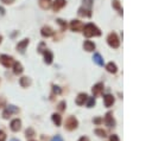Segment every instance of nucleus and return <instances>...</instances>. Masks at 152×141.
I'll return each instance as SVG.
<instances>
[{
    "label": "nucleus",
    "mask_w": 152,
    "mask_h": 141,
    "mask_svg": "<svg viewBox=\"0 0 152 141\" xmlns=\"http://www.w3.org/2000/svg\"><path fill=\"white\" fill-rule=\"evenodd\" d=\"M78 141H89V139L87 137V136H82V137H81Z\"/></svg>",
    "instance_id": "36"
},
{
    "label": "nucleus",
    "mask_w": 152,
    "mask_h": 141,
    "mask_svg": "<svg viewBox=\"0 0 152 141\" xmlns=\"http://www.w3.org/2000/svg\"><path fill=\"white\" fill-rule=\"evenodd\" d=\"M95 134H98L99 136H103V137L106 136V132L102 130V129H96V130H95Z\"/></svg>",
    "instance_id": "26"
},
{
    "label": "nucleus",
    "mask_w": 152,
    "mask_h": 141,
    "mask_svg": "<svg viewBox=\"0 0 152 141\" xmlns=\"http://www.w3.org/2000/svg\"><path fill=\"white\" fill-rule=\"evenodd\" d=\"M103 101H105V106L106 107H111L114 103V97L112 95H105L103 96Z\"/></svg>",
    "instance_id": "15"
},
{
    "label": "nucleus",
    "mask_w": 152,
    "mask_h": 141,
    "mask_svg": "<svg viewBox=\"0 0 152 141\" xmlns=\"http://www.w3.org/2000/svg\"><path fill=\"white\" fill-rule=\"evenodd\" d=\"M70 29L73 31H80V30L83 29V24H82L80 20H73L70 23Z\"/></svg>",
    "instance_id": "6"
},
{
    "label": "nucleus",
    "mask_w": 152,
    "mask_h": 141,
    "mask_svg": "<svg viewBox=\"0 0 152 141\" xmlns=\"http://www.w3.org/2000/svg\"><path fill=\"white\" fill-rule=\"evenodd\" d=\"M11 141H18V140H17V139H12Z\"/></svg>",
    "instance_id": "38"
},
{
    "label": "nucleus",
    "mask_w": 152,
    "mask_h": 141,
    "mask_svg": "<svg viewBox=\"0 0 152 141\" xmlns=\"http://www.w3.org/2000/svg\"><path fill=\"white\" fill-rule=\"evenodd\" d=\"M87 99H88V96H87V94H80V95L76 97V104H78V106H82V104H84V102L87 101Z\"/></svg>",
    "instance_id": "11"
},
{
    "label": "nucleus",
    "mask_w": 152,
    "mask_h": 141,
    "mask_svg": "<svg viewBox=\"0 0 152 141\" xmlns=\"http://www.w3.org/2000/svg\"><path fill=\"white\" fill-rule=\"evenodd\" d=\"M107 42H108V44H110V46H112V48H114V49H117L120 45V40H119L117 33H114V32L110 33V36H108V38H107Z\"/></svg>",
    "instance_id": "2"
},
{
    "label": "nucleus",
    "mask_w": 152,
    "mask_h": 141,
    "mask_svg": "<svg viewBox=\"0 0 152 141\" xmlns=\"http://www.w3.org/2000/svg\"><path fill=\"white\" fill-rule=\"evenodd\" d=\"M113 6H114L115 8H118V10L120 11V13H121V8H120V4H119V1H113Z\"/></svg>",
    "instance_id": "31"
},
{
    "label": "nucleus",
    "mask_w": 152,
    "mask_h": 141,
    "mask_svg": "<svg viewBox=\"0 0 152 141\" xmlns=\"http://www.w3.org/2000/svg\"><path fill=\"white\" fill-rule=\"evenodd\" d=\"M39 6L44 10L49 8L51 6V0H39Z\"/></svg>",
    "instance_id": "19"
},
{
    "label": "nucleus",
    "mask_w": 152,
    "mask_h": 141,
    "mask_svg": "<svg viewBox=\"0 0 152 141\" xmlns=\"http://www.w3.org/2000/svg\"><path fill=\"white\" fill-rule=\"evenodd\" d=\"M13 73L16 75H19V74L23 73V65H21L19 62H14V64H13Z\"/></svg>",
    "instance_id": "14"
},
{
    "label": "nucleus",
    "mask_w": 152,
    "mask_h": 141,
    "mask_svg": "<svg viewBox=\"0 0 152 141\" xmlns=\"http://www.w3.org/2000/svg\"><path fill=\"white\" fill-rule=\"evenodd\" d=\"M83 3H84V5L87 6V7H90L92 5H93V0H83Z\"/></svg>",
    "instance_id": "27"
},
{
    "label": "nucleus",
    "mask_w": 152,
    "mask_h": 141,
    "mask_svg": "<svg viewBox=\"0 0 152 141\" xmlns=\"http://www.w3.org/2000/svg\"><path fill=\"white\" fill-rule=\"evenodd\" d=\"M26 136H33L35 135V132H33V129H31V128H29V129H26Z\"/></svg>",
    "instance_id": "28"
},
{
    "label": "nucleus",
    "mask_w": 152,
    "mask_h": 141,
    "mask_svg": "<svg viewBox=\"0 0 152 141\" xmlns=\"http://www.w3.org/2000/svg\"><path fill=\"white\" fill-rule=\"evenodd\" d=\"M57 23H58V24L61 25L62 30H66V29H67V24H66V23H64L62 19H58V20H57Z\"/></svg>",
    "instance_id": "25"
},
{
    "label": "nucleus",
    "mask_w": 152,
    "mask_h": 141,
    "mask_svg": "<svg viewBox=\"0 0 152 141\" xmlns=\"http://www.w3.org/2000/svg\"><path fill=\"white\" fill-rule=\"evenodd\" d=\"M105 122H106V125H107L108 127H114L115 121H114V119H113V116H112L111 113H107V114H106V116H105Z\"/></svg>",
    "instance_id": "8"
},
{
    "label": "nucleus",
    "mask_w": 152,
    "mask_h": 141,
    "mask_svg": "<svg viewBox=\"0 0 152 141\" xmlns=\"http://www.w3.org/2000/svg\"><path fill=\"white\" fill-rule=\"evenodd\" d=\"M51 141H63V139L59 136V135H56V136H54L52 137V140Z\"/></svg>",
    "instance_id": "32"
},
{
    "label": "nucleus",
    "mask_w": 152,
    "mask_h": 141,
    "mask_svg": "<svg viewBox=\"0 0 152 141\" xmlns=\"http://www.w3.org/2000/svg\"><path fill=\"white\" fill-rule=\"evenodd\" d=\"M29 45V39H23L20 43H18V45H17V49L20 51V52H23L24 50H25V48Z\"/></svg>",
    "instance_id": "13"
},
{
    "label": "nucleus",
    "mask_w": 152,
    "mask_h": 141,
    "mask_svg": "<svg viewBox=\"0 0 152 141\" xmlns=\"http://www.w3.org/2000/svg\"><path fill=\"white\" fill-rule=\"evenodd\" d=\"M54 91H55V92H57V94H59V92H61V90H59V88H58V87H54Z\"/></svg>",
    "instance_id": "37"
},
{
    "label": "nucleus",
    "mask_w": 152,
    "mask_h": 141,
    "mask_svg": "<svg viewBox=\"0 0 152 141\" xmlns=\"http://www.w3.org/2000/svg\"><path fill=\"white\" fill-rule=\"evenodd\" d=\"M102 90H103V84H102V83H98V84H95V85L93 87V89H92L93 95H94V96L100 95V94L102 92Z\"/></svg>",
    "instance_id": "9"
},
{
    "label": "nucleus",
    "mask_w": 152,
    "mask_h": 141,
    "mask_svg": "<svg viewBox=\"0 0 152 141\" xmlns=\"http://www.w3.org/2000/svg\"><path fill=\"white\" fill-rule=\"evenodd\" d=\"M93 59H94V62H95L98 65H100V66L103 65V59H102V57H101L100 54H95L94 57H93Z\"/></svg>",
    "instance_id": "20"
},
{
    "label": "nucleus",
    "mask_w": 152,
    "mask_h": 141,
    "mask_svg": "<svg viewBox=\"0 0 152 141\" xmlns=\"http://www.w3.org/2000/svg\"><path fill=\"white\" fill-rule=\"evenodd\" d=\"M83 33L86 37H98L101 35V31L94 25V24H87L83 27Z\"/></svg>",
    "instance_id": "1"
},
{
    "label": "nucleus",
    "mask_w": 152,
    "mask_h": 141,
    "mask_svg": "<svg viewBox=\"0 0 152 141\" xmlns=\"http://www.w3.org/2000/svg\"><path fill=\"white\" fill-rule=\"evenodd\" d=\"M5 104H6V100L4 97H0V108L5 107Z\"/></svg>",
    "instance_id": "30"
},
{
    "label": "nucleus",
    "mask_w": 152,
    "mask_h": 141,
    "mask_svg": "<svg viewBox=\"0 0 152 141\" xmlns=\"http://www.w3.org/2000/svg\"><path fill=\"white\" fill-rule=\"evenodd\" d=\"M19 83H20V85H21V87L28 88V87L31 84V80H30L29 77H21V78H20V81H19Z\"/></svg>",
    "instance_id": "18"
},
{
    "label": "nucleus",
    "mask_w": 152,
    "mask_h": 141,
    "mask_svg": "<svg viewBox=\"0 0 152 141\" xmlns=\"http://www.w3.org/2000/svg\"><path fill=\"white\" fill-rule=\"evenodd\" d=\"M78 14L82 16V17H90V16H92L90 10H87V8H83V7H81V8L78 10Z\"/></svg>",
    "instance_id": "21"
},
{
    "label": "nucleus",
    "mask_w": 152,
    "mask_h": 141,
    "mask_svg": "<svg viewBox=\"0 0 152 141\" xmlns=\"http://www.w3.org/2000/svg\"><path fill=\"white\" fill-rule=\"evenodd\" d=\"M64 5H66V0H55V3H54V10H55V11H58V10H61Z\"/></svg>",
    "instance_id": "16"
},
{
    "label": "nucleus",
    "mask_w": 152,
    "mask_h": 141,
    "mask_svg": "<svg viewBox=\"0 0 152 141\" xmlns=\"http://www.w3.org/2000/svg\"><path fill=\"white\" fill-rule=\"evenodd\" d=\"M64 106H66V102H61V103L58 104V108H59V110H63V109H64Z\"/></svg>",
    "instance_id": "33"
},
{
    "label": "nucleus",
    "mask_w": 152,
    "mask_h": 141,
    "mask_svg": "<svg viewBox=\"0 0 152 141\" xmlns=\"http://www.w3.org/2000/svg\"><path fill=\"white\" fill-rule=\"evenodd\" d=\"M52 35H54V31H52V29L50 26H44L42 29V36L43 37H50Z\"/></svg>",
    "instance_id": "12"
},
{
    "label": "nucleus",
    "mask_w": 152,
    "mask_h": 141,
    "mask_svg": "<svg viewBox=\"0 0 152 141\" xmlns=\"http://www.w3.org/2000/svg\"><path fill=\"white\" fill-rule=\"evenodd\" d=\"M18 111H19L18 107H16V106H8V107L4 110V113H3V117H4V119H8V117H10L12 114H17Z\"/></svg>",
    "instance_id": "4"
},
{
    "label": "nucleus",
    "mask_w": 152,
    "mask_h": 141,
    "mask_svg": "<svg viewBox=\"0 0 152 141\" xmlns=\"http://www.w3.org/2000/svg\"><path fill=\"white\" fill-rule=\"evenodd\" d=\"M52 121L56 126H61L62 119H61V115L59 114H52Z\"/></svg>",
    "instance_id": "22"
},
{
    "label": "nucleus",
    "mask_w": 152,
    "mask_h": 141,
    "mask_svg": "<svg viewBox=\"0 0 152 141\" xmlns=\"http://www.w3.org/2000/svg\"><path fill=\"white\" fill-rule=\"evenodd\" d=\"M0 63H1L5 68H10L14 64V61L11 56H7V55H1L0 56Z\"/></svg>",
    "instance_id": "3"
},
{
    "label": "nucleus",
    "mask_w": 152,
    "mask_h": 141,
    "mask_svg": "<svg viewBox=\"0 0 152 141\" xmlns=\"http://www.w3.org/2000/svg\"><path fill=\"white\" fill-rule=\"evenodd\" d=\"M5 140H6V134L3 130H0V141H5Z\"/></svg>",
    "instance_id": "29"
},
{
    "label": "nucleus",
    "mask_w": 152,
    "mask_h": 141,
    "mask_svg": "<svg viewBox=\"0 0 152 141\" xmlns=\"http://www.w3.org/2000/svg\"><path fill=\"white\" fill-rule=\"evenodd\" d=\"M32 141H33V140H32Z\"/></svg>",
    "instance_id": "40"
},
{
    "label": "nucleus",
    "mask_w": 152,
    "mask_h": 141,
    "mask_svg": "<svg viewBox=\"0 0 152 141\" xmlns=\"http://www.w3.org/2000/svg\"><path fill=\"white\" fill-rule=\"evenodd\" d=\"M77 125H78V122H77V120L75 119L74 116H70L69 119L66 121V128H67L68 130H73V129H75V128L77 127Z\"/></svg>",
    "instance_id": "5"
},
{
    "label": "nucleus",
    "mask_w": 152,
    "mask_h": 141,
    "mask_svg": "<svg viewBox=\"0 0 152 141\" xmlns=\"http://www.w3.org/2000/svg\"><path fill=\"white\" fill-rule=\"evenodd\" d=\"M106 69L108 70L110 73H117V65L113 63V62H111V63H108L107 65H106Z\"/></svg>",
    "instance_id": "23"
},
{
    "label": "nucleus",
    "mask_w": 152,
    "mask_h": 141,
    "mask_svg": "<svg viewBox=\"0 0 152 141\" xmlns=\"http://www.w3.org/2000/svg\"><path fill=\"white\" fill-rule=\"evenodd\" d=\"M0 42H1V36H0Z\"/></svg>",
    "instance_id": "39"
},
{
    "label": "nucleus",
    "mask_w": 152,
    "mask_h": 141,
    "mask_svg": "<svg viewBox=\"0 0 152 141\" xmlns=\"http://www.w3.org/2000/svg\"><path fill=\"white\" fill-rule=\"evenodd\" d=\"M14 0H1V3H5V4H12Z\"/></svg>",
    "instance_id": "35"
},
{
    "label": "nucleus",
    "mask_w": 152,
    "mask_h": 141,
    "mask_svg": "<svg viewBox=\"0 0 152 141\" xmlns=\"http://www.w3.org/2000/svg\"><path fill=\"white\" fill-rule=\"evenodd\" d=\"M83 48L86 51H94L95 50V44L90 40H86L83 44Z\"/></svg>",
    "instance_id": "10"
},
{
    "label": "nucleus",
    "mask_w": 152,
    "mask_h": 141,
    "mask_svg": "<svg viewBox=\"0 0 152 141\" xmlns=\"http://www.w3.org/2000/svg\"><path fill=\"white\" fill-rule=\"evenodd\" d=\"M111 141H119V137L117 135H112L111 136Z\"/></svg>",
    "instance_id": "34"
},
{
    "label": "nucleus",
    "mask_w": 152,
    "mask_h": 141,
    "mask_svg": "<svg viewBox=\"0 0 152 141\" xmlns=\"http://www.w3.org/2000/svg\"><path fill=\"white\" fill-rule=\"evenodd\" d=\"M44 61H45V63L47 64H51V62H52V59H54V55L49 51V50H45L44 51Z\"/></svg>",
    "instance_id": "17"
},
{
    "label": "nucleus",
    "mask_w": 152,
    "mask_h": 141,
    "mask_svg": "<svg viewBox=\"0 0 152 141\" xmlns=\"http://www.w3.org/2000/svg\"><path fill=\"white\" fill-rule=\"evenodd\" d=\"M20 128H21V121L19 119H14L11 121V129L13 132H18L20 130Z\"/></svg>",
    "instance_id": "7"
},
{
    "label": "nucleus",
    "mask_w": 152,
    "mask_h": 141,
    "mask_svg": "<svg viewBox=\"0 0 152 141\" xmlns=\"http://www.w3.org/2000/svg\"><path fill=\"white\" fill-rule=\"evenodd\" d=\"M94 104H95V99H94V97H89V99H88V103H87L88 108H92Z\"/></svg>",
    "instance_id": "24"
}]
</instances>
